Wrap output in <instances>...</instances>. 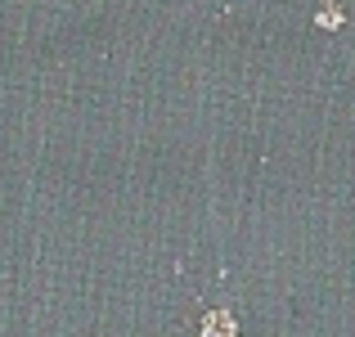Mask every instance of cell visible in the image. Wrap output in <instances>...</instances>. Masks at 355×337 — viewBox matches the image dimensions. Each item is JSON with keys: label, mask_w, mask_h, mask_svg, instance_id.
Wrapping results in <instances>:
<instances>
[{"label": "cell", "mask_w": 355, "mask_h": 337, "mask_svg": "<svg viewBox=\"0 0 355 337\" xmlns=\"http://www.w3.org/2000/svg\"><path fill=\"white\" fill-rule=\"evenodd\" d=\"M202 329H207V333H234V320H230V315H207Z\"/></svg>", "instance_id": "1"}, {"label": "cell", "mask_w": 355, "mask_h": 337, "mask_svg": "<svg viewBox=\"0 0 355 337\" xmlns=\"http://www.w3.org/2000/svg\"><path fill=\"white\" fill-rule=\"evenodd\" d=\"M338 23H342V9H333V5L320 9V27H338Z\"/></svg>", "instance_id": "2"}]
</instances>
